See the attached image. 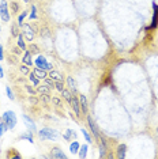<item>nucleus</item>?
<instances>
[{
  "mask_svg": "<svg viewBox=\"0 0 158 159\" xmlns=\"http://www.w3.org/2000/svg\"><path fill=\"white\" fill-rule=\"evenodd\" d=\"M40 137L42 140H57L59 137V132L55 129H50V128H44V129L40 131Z\"/></svg>",
  "mask_w": 158,
  "mask_h": 159,
  "instance_id": "1",
  "label": "nucleus"
},
{
  "mask_svg": "<svg viewBox=\"0 0 158 159\" xmlns=\"http://www.w3.org/2000/svg\"><path fill=\"white\" fill-rule=\"evenodd\" d=\"M3 121L7 124V126H8V129H14V126L17 125V116H15V113L14 112H6L4 114H3Z\"/></svg>",
  "mask_w": 158,
  "mask_h": 159,
  "instance_id": "2",
  "label": "nucleus"
},
{
  "mask_svg": "<svg viewBox=\"0 0 158 159\" xmlns=\"http://www.w3.org/2000/svg\"><path fill=\"white\" fill-rule=\"evenodd\" d=\"M0 18L3 19V22L10 21V14H8V4L6 0L0 1Z\"/></svg>",
  "mask_w": 158,
  "mask_h": 159,
  "instance_id": "3",
  "label": "nucleus"
},
{
  "mask_svg": "<svg viewBox=\"0 0 158 159\" xmlns=\"http://www.w3.org/2000/svg\"><path fill=\"white\" fill-rule=\"evenodd\" d=\"M36 67L41 68V69H45V71H52V65H50V64L46 61L45 57H42V56H40V57L36 59Z\"/></svg>",
  "mask_w": 158,
  "mask_h": 159,
  "instance_id": "4",
  "label": "nucleus"
},
{
  "mask_svg": "<svg viewBox=\"0 0 158 159\" xmlns=\"http://www.w3.org/2000/svg\"><path fill=\"white\" fill-rule=\"evenodd\" d=\"M70 103H71V106H72V109H74V112H75V114H76V116H79V114L82 113L80 106H79V99L76 98V97H72V98H71Z\"/></svg>",
  "mask_w": 158,
  "mask_h": 159,
  "instance_id": "5",
  "label": "nucleus"
},
{
  "mask_svg": "<svg viewBox=\"0 0 158 159\" xmlns=\"http://www.w3.org/2000/svg\"><path fill=\"white\" fill-rule=\"evenodd\" d=\"M153 8H154V15H153V22L150 25V29H154L158 25V6L155 3H153Z\"/></svg>",
  "mask_w": 158,
  "mask_h": 159,
  "instance_id": "6",
  "label": "nucleus"
},
{
  "mask_svg": "<svg viewBox=\"0 0 158 159\" xmlns=\"http://www.w3.org/2000/svg\"><path fill=\"white\" fill-rule=\"evenodd\" d=\"M50 156L52 158H57V159H66L67 158V155L63 152L60 148H53L52 150V154H50Z\"/></svg>",
  "mask_w": 158,
  "mask_h": 159,
  "instance_id": "7",
  "label": "nucleus"
},
{
  "mask_svg": "<svg viewBox=\"0 0 158 159\" xmlns=\"http://www.w3.org/2000/svg\"><path fill=\"white\" fill-rule=\"evenodd\" d=\"M23 33H25V37L29 40V41H31L34 37V31L31 30V27H30L29 25H25L23 26Z\"/></svg>",
  "mask_w": 158,
  "mask_h": 159,
  "instance_id": "8",
  "label": "nucleus"
},
{
  "mask_svg": "<svg viewBox=\"0 0 158 159\" xmlns=\"http://www.w3.org/2000/svg\"><path fill=\"white\" fill-rule=\"evenodd\" d=\"M79 101H80V110H82V113H87V99H86V97L85 95H79Z\"/></svg>",
  "mask_w": 158,
  "mask_h": 159,
  "instance_id": "9",
  "label": "nucleus"
},
{
  "mask_svg": "<svg viewBox=\"0 0 158 159\" xmlns=\"http://www.w3.org/2000/svg\"><path fill=\"white\" fill-rule=\"evenodd\" d=\"M87 122H89V125H90V129H92L93 135H94L97 139H100V133H98V131H97V126H96V124L93 122L92 117H87Z\"/></svg>",
  "mask_w": 158,
  "mask_h": 159,
  "instance_id": "10",
  "label": "nucleus"
},
{
  "mask_svg": "<svg viewBox=\"0 0 158 159\" xmlns=\"http://www.w3.org/2000/svg\"><path fill=\"white\" fill-rule=\"evenodd\" d=\"M23 121H25L26 125L30 128V131H36V124H34V121L29 117V116H26L25 114V116H23Z\"/></svg>",
  "mask_w": 158,
  "mask_h": 159,
  "instance_id": "11",
  "label": "nucleus"
},
{
  "mask_svg": "<svg viewBox=\"0 0 158 159\" xmlns=\"http://www.w3.org/2000/svg\"><path fill=\"white\" fill-rule=\"evenodd\" d=\"M23 63L27 65V67H30L31 64H33V60H31V52H26L25 50V56H23Z\"/></svg>",
  "mask_w": 158,
  "mask_h": 159,
  "instance_id": "12",
  "label": "nucleus"
},
{
  "mask_svg": "<svg viewBox=\"0 0 158 159\" xmlns=\"http://www.w3.org/2000/svg\"><path fill=\"white\" fill-rule=\"evenodd\" d=\"M125 144H120L119 146V148H117V158L119 159H123L125 156Z\"/></svg>",
  "mask_w": 158,
  "mask_h": 159,
  "instance_id": "13",
  "label": "nucleus"
},
{
  "mask_svg": "<svg viewBox=\"0 0 158 159\" xmlns=\"http://www.w3.org/2000/svg\"><path fill=\"white\" fill-rule=\"evenodd\" d=\"M101 140V147H100V156L101 158H105V156H106V155H105V151H106V142H105V139H102L101 137L100 139Z\"/></svg>",
  "mask_w": 158,
  "mask_h": 159,
  "instance_id": "14",
  "label": "nucleus"
},
{
  "mask_svg": "<svg viewBox=\"0 0 158 159\" xmlns=\"http://www.w3.org/2000/svg\"><path fill=\"white\" fill-rule=\"evenodd\" d=\"M67 83H68V87L72 90V91H76V83H75V80L71 78V76H68V79H67Z\"/></svg>",
  "mask_w": 158,
  "mask_h": 159,
  "instance_id": "15",
  "label": "nucleus"
},
{
  "mask_svg": "<svg viewBox=\"0 0 158 159\" xmlns=\"http://www.w3.org/2000/svg\"><path fill=\"white\" fill-rule=\"evenodd\" d=\"M34 74H36L38 78H44V79L46 78V71L45 69H41V68H36V69H34Z\"/></svg>",
  "mask_w": 158,
  "mask_h": 159,
  "instance_id": "16",
  "label": "nucleus"
},
{
  "mask_svg": "<svg viewBox=\"0 0 158 159\" xmlns=\"http://www.w3.org/2000/svg\"><path fill=\"white\" fill-rule=\"evenodd\" d=\"M49 76L52 78V79H55V80H62V82H63V76H62V74H59L57 71H50Z\"/></svg>",
  "mask_w": 158,
  "mask_h": 159,
  "instance_id": "17",
  "label": "nucleus"
},
{
  "mask_svg": "<svg viewBox=\"0 0 158 159\" xmlns=\"http://www.w3.org/2000/svg\"><path fill=\"white\" fill-rule=\"evenodd\" d=\"M79 143L78 142H72L71 143V146H70V150H71V152H72V154H76V152H78V150H79Z\"/></svg>",
  "mask_w": 158,
  "mask_h": 159,
  "instance_id": "18",
  "label": "nucleus"
},
{
  "mask_svg": "<svg viewBox=\"0 0 158 159\" xmlns=\"http://www.w3.org/2000/svg\"><path fill=\"white\" fill-rule=\"evenodd\" d=\"M71 137L75 139V137H76V133H75L72 129H68V131L66 132V135H64V139H66V140H70Z\"/></svg>",
  "mask_w": 158,
  "mask_h": 159,
  "instance_id": "19",
  "label": "nucleus"
},
{
  "mask_svg": "<svg viewBox=\"0 0 158 159\" xmlns=\"http://www.w3.org/2000/svg\"><path fill=\"white\" fill-rule=\"evenodd\" d=\"M18 46H19L22 50H26V44H25V41H23V37H22V35H18Z\"/></svg>",
  "mask_w": 158,
  "mask_h": 159,
  "instance_id": "20",
  "label": "nucleus"
},
{
  "mask_svg": "<svg viewBox=\"0 0 158 159\" xmlns=\"http://www.w3.org/2000/svg\"><path fill=\"white\" fill-rule=\"evenodd\" d=\"M29 75H30V80L34 83V86H37V84L40 83V78H38V76L34 74V72H31V74H29Z\"/></svg>",
  "mask_w": 158,
  "mask_h": 159,
  "instance_id": "21",
  "label": "nucleus"
},
{
  "mask_svg": "<svg viewBox=\"0 0 158 159\" xmlns=\"http://www.w3.org/2000/svg\"><path fill=\"white\" fill-rule=\"evenodd\" d=\"M86 154H87V146L83 144V146H80V152H79V156H80V158H85Z\"/></svg>",
  "mask_w": 158,
  "mask_h": 159,
  "instance_id": "22",
  "label": "nucleus"
},
{
  "mask_svg": "<svg viewBox=\"0 0 158 159\" xmlns=\"http://www.w3.org/2000/svg\"><path fill=\"white\" fill-rule=\"evenodd\" d=\"M62 94H63V98H64V99H67L68 102H70V99L72 98V95H71V92L68 91V90H63Z\"/></svg>",
  "mask_w": 158,
  "mask_h": 159,
  "instance_id": "23",
  "label": "nucleus"
},
{
  "mask_svg": "<svg viewBox=\"0 0 158 159\" xmlns=\"http://www.w3.org/2000/svg\"><path fill=\"white\" fill-rule=\"evenodd\" d=\"M8 129V126H7V124H6L4 121H1L0 122V136H1V135L4 133Z\"/></svg>",
  "mask_w": 158,
  "mask_h": 159,
  "instance_id": "24",
  "label": "nucleus"
},
{
  "mask_svg": "<svg viewBox=\"0 0 158 159\" xmlns=\"http://www.w3.org/2000/svg\"><path fill=\"white\" fill-rule=\"evenodd\" d=\"M38 91L41 92V94H49V87L48 86H40Z\"/></svg>",
  "mask_w": 158,
  "mask_h": 159,
  "instance_id": "25",
  "label": "nucleus"
},
{
  "mask_svg": "<svg viewBox=\"0 0 158 159\" xmlns=\"http://www.w3.org/2000/svg\"><path fill=\"white\" fill-rule=\"evenodd\" d=\"M26 15H27V12H26V11H25V12H22L21 15H19V18H18V25H19V26L23 25V19L26 18Z\"/></svg>",
  "mask_w": 158,
  "mask_h": 159,
  "instance_id": "26",
  "label": "nucleus"
},
{
  "mask_svg": "<svg viewBox=\"0 0 158 159\" xmlns=\"http://www.w3.org/2000/svg\"><path fill=\"white\" fill-rule=\"evenodd\" d=\"M30 19H37V8L36 6L31 7V12H30Z\"/></svg>",
  "mask_w": 158,
  "mask_h": 159,
  "instance_id": "27",
  "label": "nucleus"
},
{
  "mask_svg": "<svg viewBox=\"0 0 158 159\" xmlns=\"http://www.w3.org/2000/svg\"><path fill=\"white\" fill-rule=\"evenodd\" d=\"M21 139H26V140H29L30 143L34 142V140H33V136H31V133H30V132H27V133H25V135H22Z\"/></svg>",
  "mask_w": 158,
  "mask_h": 159,
  "instance_id": "28",
  "label": "nucleus"
},
{
  "mask_svg": "<svg viewBox=\"0 0 158 159\" xmlns=\"http://www.w3.org/2000/svg\"><path fill=\"white\" fill-rule=\"evenodd\" d=\"M82 133H83L85 139H86V142H87V143H92V137H90V135L86 132V129H82Z\"/></svg>",
  "mask_w": 158,
  "mask_h": 159,
  "instance_id": "29",
  "label": "nucleus"
},
{
  "mask_svg": "<svg viewBox=\"0 0 158 159\" xmlns=\"http://www.w3.org/2000/svg\"><path fill=\"white\" fill-rule=\"evenodd\" d=\"M55 87L57 88L59 91H63V82L62 80H57V82L55 83Z\"/></svg>",
  "mask_w": 158,
  "mask_h": 159,
  "instance_id": "30",
  "label": "nucleus"
},
{
  "mask_svg": "<svg viewBox=\"0 0 158 159\" xmlns=\"http://www.w3.org/2000/svg\"><path fill=\"white\" fill-rule=\"evenodd\" d=\"M6 91H7V97H8L10 99L13 101V99H14V94H13V91H11V88H10L8 86L6 87Z\"/></svg>",
  "mask_w": 158,
  "mask_h": 159,
  "instance_id": "31",
  "label": "nucleus"
},
{
  "mask_svg": "<svg viewBox=\"0 0 158 159\" xmlns=\"http://www.w3.org/2000/svg\"><path fill=\"white\" fill-rule=\"evenodd\" d=\"M30 52L31 53H40V49H38V46H36V45H30Z\"/></svg>",
  "mask_w": 158,
  "mask_h": 159,
  "instance_id": "32",
  "label": "nucleus"
},
{
  "mask_svg": "<svg viewBox=\"0 0 158 159\" xmlns=\"http://www.w3.org/2000/svg\"><path fill=\"white\" fill-rule=\"evenodd\" d=\"M11 8H13L14 12H18V10H19V6H18V3L13 1V3H11Z\"/></svg>",
  "mask_w": 158,
  "mask_h": 159,
  "instance_id": "33",
  "label": "nucleus"
},
{
  "mask_svg": "<svg viewBox=\"0 0 158 159\" xmlns=\"http://www.w3.org/2000/svg\"><path fill=\"white\" fill-rule=\"evenodd\" d=\"M21 72H22V74H25V75H26V74H30V72H29V67H27V65H22V67H21Z\"/></svg>",
  "mask_w": 158,
  "mask_h": 159,
  "instance_id": "34",
  "label": "nucleus"
},
{
  "mask_svg": "<svg viewBox=\"0 0 158 159\" xmlns=\"http://www.w3.org/2000/svg\"><path fill=\"white\" fill-rule=\"evenodd\" d=\"M11 34H13V35H19V33H18V27H17V26H13V27H11Z\"/></svg>",
  "mask_w": 158,
  "mask_h": 159,
  "instance_id": "35",
  "label": "nucleus"
},
{
  "mask_svg": "<svg viewBox=\"0 0 158 159\" xmlns=\"http://www.w3.org/2000/svg\"><path fill=\"white\" fill-rule=\"evenodd\" d=\"M45 84L48 86V87H50V86H53V82H52V78L50 79H46L45 78Z\"/></svg>",
  "mask_w": 158,
  "mask_h": 159,
  "instance_id": "36",
  "label": "nucleus"
},
{
  "mask_svg": "<svg viewBox=\"0 0 158 159\" xmlns=\"http://www.w3.org/2000/svg\"><path fill=\"white\" fill-rule=\"evenodd\" d=\"M13 52L15 53V55H19V53H21V48H19V46H18V48H14Z\"/></svg>",
  "mask_w": 158,
  "mask_h": 159,
  "instance_id": "37",
  "label": "nucleus"
},
{
  "mask_svg": "<svg viewBox=\"0 0 158 159\" xmlns=\"http://www.w3.org/2000/svg\"><path fill=\"white\" fill-rule=\"evenodd\" d=\"M26 90H27V91H29L30 94H31V95H34V92H36V91H34V90H33V88H31V87H29V86H26Z\"/></svg>",
  "mask_w": 158,
  "mask_h": 159,
  "instance_id": "38",
  "label": "nucleus"
},
{
  "mask_svg": "<svg viewBox=\"0 0 158 159\" xmlns=\"http://www.w3.org/2000/svg\"><path fill=\"white\" fill-rule=\"evenodd\" d=\"M0 60H3V46L0 44Z\"/></svg>",
  "mask_w": 158,
  "mask_h": 159,
  "instance_id": "39",
  "label": "nucleus"
},
{
  "mask_svg": "<svg viewBox=\"0 0 158 159\" xmlns=\"http://www.w3.org/2000/svg\"><path fill=\"white\" fill-rule=\"evenodd\" d=\"M53 102L56 105H60V99H59V98H53Z\"/></svg>",
  "mask_w": 158,
  "mask_h": 159,
  "instance_id": "40",
  "label": "nucleus"
},
{
  "mask_svg": "<svg viewBox=\"0 0 158 159\" xmlns=\"http://www.w3.org/2000/svg\"><path fill=\"white\" fill-rule=\"evenodd\" d=\"M4 76V74H3V68H1V65H0V79Z\"/></svg>",
  "mask_w": 158,
  "mask_h": 159,
  "instance_id": "41",
  "label": "nucleus"
},
{
  "mask_svg": "<svg viewBox=\"0 0 158 159\" xmlns=\"http://www.w3.org/2000/svg\"><path fill=\"white\" fill-rule=\"evenodd\" d=\"M23 1H25V3H29V1H30V0H23Z\"/></svg>",
  "mask_w": 158,
  "mask_h": 159,
  "instance_id": "42",
  "label": "nucleus"
}]
</instances>
